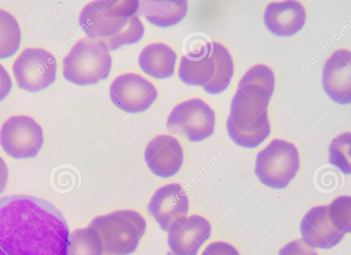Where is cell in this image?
Instances as JSON below:
<instances>
[{"label": "cell", "instance_id": "cell-3", "mask_svg": "<svg viewBox=\"0 0 351 255\" xmlns=\"http://www.w3.org/2000/svg\"><path fill=\"white\" fill-rule=\"evenodd\" d=\"M272 94L250 86L237 87L226 121L228 134L234 143L252 149L269 136L268 106Z\"/></svg>", "mask_w": 351, "mask_h": 255}, {"label": "cell", "instance_id": "cell-17", "mask_svg": "<svg viewBox=\"0 0 351 255\" xmlns=\"http://www.w3.org/2000/svg\"><path fill=\"white\" fill-rule=\"evenodd\" d=\"M215 62L210 55V44L197 53H189L182 56L178 76L182 82L191 86H206L213 78Z\"/></svg>", "mask_w": 351, "mask_h": 255}, {"label": "cell", "instance_id": "cell-25", "mask_svg": "<svg viewBox=\"0 0 351 255\" xmlns=\"http://www.w3.org/2000/svg\"><path fill=\"white\" fill-rule=\"evenodd\" d=\"M278 255H319L317 252L307 246L302 240L295 239L283 246Z\"/></svg>", "mask_w": 351, "mask_h": 255}, {"label": "cell", "instance_id": "cell-15", "mask_svg": "<svg viewBox=\"0 0 351 255\" xmlns=\"http://www.w3.org/2000/svg\"><path fill=\"white\" fill-rule=\"evenodd\" d=\"M300 229L302 241L311 248H332L345 235L331 223L328 205L311 208L302 218Z\"/></svg>", "mask_w": 351, "mask_h": 255}, {"label": "cell", "instance_id": "cell-19", "mask_svg": "<svg viewBox=\"0 0 351 255\" xmlns=\"http://www.w3.org/2000/svg\"><path fill=\"white\" fill-rule=\"evenodd\" d=\"M185 0H151L139 1L138 13L158 27L176 25L186 15Z\"/></svg>", "mask_w": 351, "mask_h": 255}, {"label": "cell", "instance_id": "cell-10", "mask_svg": "<svg viewBox=\"0 0 351 255\" xmlns=\"http://www.w3.org/2000/svg\"><path fill=\"white\" fill-rule=\"evenodd\" d=\"M158 92L154 85L143 76L129 73L116 77L110 86L112 103L124 112L138 113L148 109Z\"/></svg>", "mask_w": 351, "mask_h": 255}, {"label": "cell", "instance_id": "cell-30", "mask_svg": "<svg viewBox=\"0 0 351 255\" xmlns=\"http://www.w3.org/2000/svg\"><path fill=\"white\" fill-rule=\"evenodd\" d=\"M106 255H108V254H106Z\"/></svg>", "mask_w": 351, "mask_h": 255}, {"label": "cell", "instance_id": "cell-11", "mask_svg": "<svg viewBox=\"0 0 351 255\" xmlns=\"http://www.w3.org/2000/svg\"><path fill=\"white\" fill-rule=\"evenodd\" d=\"M167 232V243L173 255H197L210 236L211 226L205 217L191 215L174 221Z\"/></svg>", "mask_w": 351, "mask_h": 255}, {"label": "cell", "instance_id": "cell-4", "mask_svg": "<svg viewBox=\"0 0 351 255\" xmlns=\"http://www.w3.org/2000/svg\"><path fill=\"white\" fill-rule=\"evenodd\" d=\"M88 226L99 234L104 254L129 255L137 249L147 223L138 212L121 209L93 218Z\"/></svg>", "mask_w": 351, "mask_h": 255}, {"label": "cell", "instance_id": "cell-27", "mask_svg": "<svg viewBox=\"0 0 351 255\" xmlns=\"http://www.w3.org/2000/svg\"><path fill=\"white\" fill-rule=\"evenodd\" d=\"M11 77L5 67L0 64V101L9 94L12 88Z\"/></svg>", "mask_w": 351, "mask_h": 255}, {"label": "cell", "instance_id": "cell-21", "mask_svg": "<svg viewBox=\"0 0 351 255\" xmlns=\"http://www.w3.org/2000/svg\"><path fill=\"white\" fill-rule=\"evenodd\" d=\"M68 255H103L104 247L99 234L91 228H78L69 236Z\"/></svg>", "mask_w": 351, "mask_h": 255}, {"label": "cell", "instance_id": "cell-29", "mask_svg": "<svg viewBox=\"0 0 351 255\" xmlns=\"http://www.w3.org/2000/svg\"><path fill=\"white\" fill-rule=\"evenodd\" d=\"M0 255H7V254L0 247Z\"/></svg>", "mask_w": 351, "mask_h": 255}, {"label": "cell", "instance_id": "cell-14", "mask_svg": "<svg viewBox=\"0 0 351 255\" xmlns=\"http://www.w3.org/2000/svg\"><path fill=\"white\" fill-rule=\"evenodd\" d=\"M322 84L327 95L336 103L351 100V52L347 49L335 51L327 59L322 72Z\"/></svg>", "mask_w": 351, "mask_h": 255}, {"label": "cell", "instance_id": "cell-2", "mask_svg": "<svg viewBox=\"0 0 351 255\" xmlns=\"http://www.w3.org/2000/svg\"><path fill=\"white\" fill-rule=\"evenodd\" d=\"M137 0H98L82 10L79 24L88 38L106 42L109 50L138 42L143 34V25L135 15Z\"/></svg>", "mask_w": 351, "mask_h": 255}, {"label": "cell", "instance_id": "cell-24", "mask_svg": "<svg viewBox=\"0 0 351 255\" xmlns=\"http://www.w3.org/2000/svg\"><path fill=\"white\" fill-rule=\"evenodd\" d=\"M329 217L332 225L346 234L351 230V197L341 195L328 205Z\"/></svg>", "mask_w": 351, "mask_h": 255}, {"label": "cell", "instance_id": "cell-23", "mask_svg": "<svg viewBox=\"0 0 351 255\" xmlns=\"http://www.w3.org/2000/svg\"><path fill=\"white\" fill-rule=\"evenodd\" d=\"M350 141V132H343L332 141L328 150L329 162L346 174L351 173Z\"/></svg>", "mask_w": 351, "mask_h": 255}, {"label": "cell", "instance_id": "cell-20", "mask_svg": "<svg viewBox=\"0 0 351 255\" xmlns=\"http://www.w3.org/2000/svg\"><path fill=\"white\" fill-rule=\"evenodd\" d=\"M210 44L215 69L213 78L203 88L207 93L215 95L222 92L229 85L234 73V63L226 47L217 42Z\"/></svg>", "mask_w": 351, "mask_h": 255}, {"label": "cell", "instance_id": "cell-13", "mask_svg": "<svg viewBox=\"0 0 351 255\" xmlns=\"http://www.w3.org/2000/svg\"><path fill=\"white\" fill-rule=\"evenodd\" d=\"M147 209L160 228L167 231L174 221L187 216L189 201L180 184L170 183L155 191L149 202Z\"/></svg>", "mask_w": 351, "mask_h": 255}, {"label": "cell", "instance_id": "cell-7", "mask_svg": "<svg viewBox=\"0 0 351 255\" xmlns=\"http://www.w3.org/2000/svg\"><path fill=\"white\" fill-rule=\"evenodd\" d=\"M166 125L171 133L184 136L191 142H200L213 134L215 113L204 100L191 99L173 108Z\"/></svg>", "mask_w": 351, "mask_h": 255}, {"label": "cell", "instance_id": "cell-16", "mask_svg": "<svg viewBox=\"0 0 351 255\" xmlns=\"http://www.w3.org/2000/svg\"><path fill=\"white\" fill-rule=\"evenodd\" d=\"M306 19L303 4L293 0L271 2L264 12L267 28L278 36L294 35L304 27Z\"/></svg>", "mask_w": 351, "mask_h": 255}, {"label": "cell", "instance_id": "cell-18", "mask_svg": "<svg viewBox=\"0 0 351 255\" xmlns=\"http://www.w3.org/2000/svg\"><path fill=\"white\" fill-rule=\"evenodd\" d=\"M176 58V53L167 45L152 43L140 53L138 64L148 75L158 80L167 79L174 73Z\"/></svg>", "mask_w": 351, "mask_h": 255}, {"label": "cell", "instance_id": "cell-12", "mask_svg": "<svg viewBox=\"0 0 351 255\" xmlns=\"http://www.w3.org/2000/svg\"><path fill=\"white\" fill-rule=\"evenodd\" d=\"M145 160L149 170L160 178L175 175L182 167L184 152L178 140L169 134L153 138L145 150Z\"/></svg>", "mask_w": 351, "mask_h": 255}, {"label": "cell", "instance_id": "cell-9", "mask_svg": "<svg viewBox=\"0 0 351 255\" xmlns=\"http://www.w3.org/2000/svg\"><path fill=\"white\" fill-rule=\"evenodd\" d=\"M43 143L41 126L27 115L10 117L0 130V144L6 154L14 158L36 156Z\"/></svg>", "mask_w": 351, "mask_h": 255}, {"label": "cell", "instance_id": "cell-1", "mask_svg": "<svg viewBox=\"0 0 351 255\" xmlns=\"http://www.w3.org/2000/svg\"><path fill=\"white\" fill-rule=\"evenodd\" d=\"M69 231L52 204L29 195L0 199V247L7 255H68Z\"/></svg>", "mask_w": 351, "mask_h": 255}, {"label": "cell", "instance_id": "cell-22", "mask_svg": "<svg viewBox=\"0 0 351 255\" xmlns=\"http://www.w3.org/2000/svg\"><path fill=\"white\" fill-rule=\"evenodd\" d=\"M21 40L17 20L11 13L0 8V59L13 56L19 48Z\"/></svg>", "mask_w": 351, "mask_h": 255}, {"label": "cell", "instance_id": "cell-26", "mask_svg": "<svg viewBox=\"0 0 351 255\" xmlns=\"http://www.w3.org/2000/svg\"><path fill=\"white\" fill-rule=\"evenodd\" d=\"M201 255H240L232 245L225 241H214L208 244Z\"/></svg>", "mask_w": 351, "mask_h": 255}, {"label": "cell", "instance_id": "cell-6", "mask_svg": "<svg viewBox=\"0 0 351 255\" xmlns=\"http://www.w3.org/2000/svg\"><path fill=\"white\" fill-rule=\"evenodd\" d=\"M300 166L296 146L276 138L257 154L254 172L263 185L280 189L287 187L295 177Z\"/></svg>", "mask_w": 351, "mask_h": 255}, {"label": "cell", "instance_id": "cell-8", "mask_svg": "<svg viewBox=\"0 0 351 255\" xmlns=\"http://www.w3.org/2000/svg\"><path fill=\"white\" fill-rule=\"evenodd\" d=\"M57 64L53 55L40 47H28L22 51L12 64L17 86L29 92H38L53 83Z\"/></svg>", "mask_w": 351, "mask_h": 255}, {"label": "cell", "instance_id": "cell-5", "mask_svg": "<svg viewBox=\"0 0 351 255\" xmlns=\"http://www.w3.org/2000/svg\"><path fill=\"white\" fill-rule=\"evenodd\" d=\"M112 58L105 42L88 37L78 40L62 62L64 77L79 86L93 85L109 75Z\"/></svg>", "mask_w": 351, "mask_h": 255}, {"label": "cell", "instance_id": "cell-28", "mask_svg": "<svg viewBox=\"0 0 351 255\" xmlns=\"http://www.w3.org/2000/svg\"><path fill=\"white\" fill-rule=\"evenodd\" d=\"M8 180V169L5 162L0 156V194L5 190Z\"/></svg>", "mask_w": 351, "mask_h": 255}]
</instances>
